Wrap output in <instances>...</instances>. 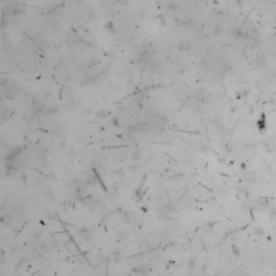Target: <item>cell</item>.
<instances>
[{"mask_svg":"<svg viewBox=\"0 0 276 276\" xmlns=\"http://www.w3.org/2000/svg\"><path fill=\"white\" fill-rule=\"evenodd\" d=\"M195 262H196V260H195V258H191L189 260V268H194V264H195Z\"/></svg>","mask_w":276,"mask_h":276,"instance_id":"obj_1","label":"cell"}]
</instances>
